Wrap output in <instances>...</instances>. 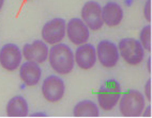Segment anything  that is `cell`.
<instances>
[{
    "label": "cell",
    "instance_id": "5bb4252c",
    "mask_svg": "<svg viewBox=\"0 0 152 118\" xmlns=\"http://www.w3.org/2000/svg\"><path fill=\"white\" fill-rule=\"evenodd\" d=\"M124 17L122 6L117 2H107L102 8V18L107 27H117L121 24Z\"/></svg>",
    "mask_w": 152,
    "mask_h": 118
},
{
    "label": "cell",
    "instance_id": "8fae6325",
    "mask_svg": "<svg viewBox=\"0 0 152 118\" xmlns=\"http://www.w3.org/2000/svg\"><path fill=\"white\" fill-rule=\"evenodd\" d=\"M49 48L43 40H35L32 43L25 44L23 47V58L26 61H31L38 64L46 62L48 59Z\"/></svg>",
    "mask_w": 152,
    "mask_h": 118
},
{
    "label": "cell",
    "instance_id": "cb8c5ba5",
    "mask_svg": "<svg viewBox=\"0 0 152 118\" xmlns=\"http://www.w3.org/2000/svg\"><path fill=\"white\" fill-rule=\"evenodd\" d=\"M27 1H30V0H27Z\"/></svg>",
    "mask_w": 152,
    "mask_h": 118
},
{
    "label": "cell",
    "instance_id": "44dd1931",
    "mask_svg": "<svg viewBox=\"0 0 152 118\" xmlns=\"http://www.w3.org/2000/svg\"><path fill=\"white\" fill-rule=\"evenodd\" d=\"M147 69L148 73H151V58H148L147 60Z\"/></svg>",
    "mask_w": 152,
    "mask_h": 118
},
{
    "label": "cell",
    "instance_id": "ac0fdd59",
    "mask_svg": "<svg viewBox=\"0 0 152 118\" xmlns=\"http://www.w3.org/2000/svg\"><path fill=\"white\" fill-rule=\"evenodd\" d=\"M144 16L147 22H151V0H147L144 6Z\"/></svg>",
    "mask_w": 152,
    "mask_h": 118
},
{
    "label": "cell",
    "instance_id": "603a6c76",
    "mask_svg": "<svg viewBox=\"0 0 152 118\" xmlns=\"http://www.w3.org/2000/svg\"><path fill=\"white\" fill-rule=\"evenodd\" d=\"M3 4H4V0H0V11L2 10L3 8Z\"/></svg>",
    "mask_w": 152,
    "mask_h": 118
},
{
    "label": "cell",
    "instance_id": "e0dca14e",
    "mask_svg": "<svg viewBox=\"0 0 152 118\" xmlns=\"http://www.w3.org/2000/svg\"><path fill=\"white\" fill-rule=\"evenodd\" d=\"M139 43L144 47L145 51L151 52V26H145L139 33Z\"/></svg>",
    "mask_w": 152,
    "mask_h": 118
},
{
    "label": "cell",
    "instance_id": "30bf717a",
    "mask_svg": "<svg viewBox=\"0 0 152 118\" xmlns=\"http://www.w3.org/2000/svg\"><path fill=\"white\" fill-rule=\"evenodd\" d=\"M65 36H68L71 43L79 46L88 43L90 37V30L82 18H71L66 24Z\"/></svg>",
    "mask_w": 152,
    "mask_h": 118
},
{
    "label": "cell",
    "instance_id": "52a82bcc",
    "mask_svg": "<svg viewBox=\"0 0 152 118\" xmlns=\"http://www.w3.org/2000/svg\"><path fill=\"white\" fill-rule=\"evenodd\" d=\"M96 59L105 68H114L117 66L119 62L120 55L118 46L108 40H101L98 44L96 48Z\"/></svg>",
    "mask_w": 152,
    "mask_h": 118
},
{
    "label": "cell",
    "instance_id": "9c48e42d",
    "mask_svg": "<svg viewBox=\"0 0 152 118\" xmlns=\"http://www.w3.org/2000/svg\"><path fill=\"white\" fill-rule=\"evenodd\" d=\"M82 20L87 24L89 30L98 31L103 27L102 18V6L99 2L90 0L85 3L82 8Z\"/></svg>",
    "mask_w": 152,
    "mask_h": 118
},
{
    "label": "cell",
    "instance_id": "5b68a950",
    "mask_svg": "<svg viewBox=\"0 0 152 118\" xmlns=\"http://www.w3.org/2000/svg\"><path fill=\"white\" fill-rule=\"evenodd\" d=\"M42 95L47 102H59L65 95L64 81L56 75L46 77L42 83Z\"/></svg>",
    "mask_w": 152,
    "mask_h": 118
},
{
    "label": "cell",
    "instance_id": "6da1fadb",
    "mask_svg": "<svg viewBox=\"0 0 152 118\" xmlns=\"http://www.w3.org/2000/svg\"><path fill=\"white\" fill-rule=\"evenodd\" d=\"M50 67L58 75H69L75 67L74 52L66 44L58 43L52 46L48 52Z\"/></svg>",
    "mask_w": 152,
    "mask_h": 118
},
{
    "label": "cell",
    "instance_id": "ba28073f",
    "mask_svg": "<svg viewBox=\"0 0 152 118\" xmlns=\"http://www.w3.org/2000/svg\"><path fill=\"white\" fill-rule=\"evenodd\" d=\"M23 61L22 50L15 44L9 43L3 45L0 49V65L8 71H15L18 69Z\"/></svg>",
    "mask_w": 152,
    "mask_h": 118
},
{
    "label": "cell",
    "instance_id": "7402d4cb",
    "mask_svg": "<svg viewBox=\"0 0 152 118\" xmlns=\"http://www.w3.org/2000/svg\"><path fill=\"white\" fill-rule=\"evenodd\" d=\"M32 117H46V114L45 113H34V114H32Z\"/></svg>",
    "mask_w": 152,
    "mask_h": 118
},
{
    "label": "cell",
    "instance_id": "d6986e66",
    "mask_svg": "<svg viewBox=\"0 0 152 118\" xmlns=\"http://www.w3.org/2000/svg\"><path fill=\"white\" fill-rule=\"evenodd\" d=\"M144 96L148 101L151 102V79H149V80L146 82V84H145Z\"/></svg>",
    "mask_w": 152,
    "mask_h": 118
},
{
    "label": "cell",
    "instance_id": "9a60e30c",
    "mask_svg": "<svg viewBox=\"0 0 152 118\" xmlns=\"http://www.w3.org/2000/svg\"><path fill=\"white\" fill-rule=\"evenodd\" d=\"M6 112L9 117H26L29 115L27 100L23 96H14L7 103Z\"/></svg>",
    "mask_w": 152,
    "mask_h": 118
},
{
    "label": "cell",
    "instance_id": "8992f818",
    "mask_svg": "<svg viewBox=\"0 0 152 118\" xmlns=\"http://www.w3.org/2000/svg\"><path fill=\"white\" fill-rule=\"evenodd\" d=\"M65 28L66 22L63 18L56 17L50 19L42 28V38L47 45L61 43L65 37Z\"/></svg>",
    "mask_w": 152,
    "mask_h": 118
},
{
    "label": "cell",
    "instance_id": "2e32d148",
    "mask_svg": "<svg viewBox=\"0 0 152 118\" xmlns=\"http://www.w3.org/2000/svg\"><path fill=\"white\" fill-rule=\"evenodd\" d=\"M73 116L75 117H98L100 116L99 105L92 100H82L73 107Z\"/></svg>",
    "mask_w": 152,
    "mask_h": 118
},
{
    "label": "cell",
    "instance_id": "ffe728a7",
    "mask_svg": "<svg viewBox=\"0 0 152 118\" xmlns=\"http://www.w3.org/2000/svg\"><path fill=\"white\" fill-rule=\"evenodd\" d=\"M141 116H144V117H150L151 116V105H148V106L144 107V111L141 113Z\"/></svg>",
    "mask_w": 152,
    "mask_h": 118
},
{
    "label": "cell",
    "instance_id": "7c38bea8",
    "mask_svg": "<svg viewBox=\"0 0 152 118\" xmlns=\"http://www.w3.org/2000/svg\"><path fill=\"white\" fill-rule=\"evenodd\" d=\"M75 64L83 70H89L96 64V51L92 44L85 43L79 45L74 53Z\"/></svg>",
    "mask_w": 152,
    "mask_h": 118
},
{
    "label": "cell",
    "instance_id": "277c9868",
    "mask_svg": "<svg viewBox=\"0 0 152 118\" xmlns=\"http://www.w3.org/2000/svg\"><path fill=\"white\" fill-rule=\"evenodd\" d=\"M119 55L125 63L132 66L139 65L145 59V49L138 40L132 37L122 38L118 44Z\"/></svg>",
    "mask_w": 152,
    "mask_h": 118
},
{
    "label": "cell",
    "instance_id": "3957f363",
    "mask_svg": "<svg viewBox=\"0 0 152 118\" xmlns=\"http://www.w3.org/2000/svg\"><path fill=\"white\" fill-rule=\"evenodd\" d=\"M121 94L122 88L118 81L114 79L105 81L98 91V105L104 111H111L118 104Z\"/></svg>",
    "mask_w": 152,
    "mask_h": 118
},
{
    "label": "cell",
    "instance_id": "4fadbf2b",
    "mask_svg": "<svg viewBox=\"0 0 152 118\" xmlns=\"http://www.w3.org/2000/svg\"><path fill=\"white\" fill-rule=\"evenodd\" d=\"M19 78L27 86H35L42 78V69L40 64L31 61H26L19 66Z\"/></svg>",
    "mask_w": 152,
    "mask_h": 118
},
{
    "label": "cell",
    "instance_id": "7a4b0ae2",
    "mask_svg": "<svg viewBox=\"0 0 152 118\" xmlns=\"http://www.w3.org/2000/svg\"><path fill=\"white\" fill-rule=\"evenodd\" d=\"M118 104L122 116L139 117L146 106V98L137 89H129L121 94Z\"/></svg>",
    "mask_w": 152,
    "mask_h": 118
}]
</instances>
